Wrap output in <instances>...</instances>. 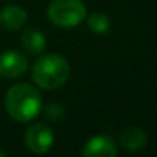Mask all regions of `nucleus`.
<instances>
[{"label": "nucleus", "instance_id": "f257e3e1", "mask_svg": "<svg viewBox=\"0 0 157 157\" xmlns=\"http://www.w3.org/2000/svg\"><path fill=\"white\" fill-rule=\"evenodd\" d=\"M43 108V99L39 90L31 83H16L5 96V109L11 119L20 123L34 120Z\"/></svg>", "mask_w": 157, "mask_h": 157}, {"label": "nucleus", "instance_id": "f03ea898", "mask_svg": "<svg viewBox=\"0 0 157 157\" xmlns=\"http://www.w3.org/2000/svg\"><path fill=\"white\" fill-rule=\"evenodd\" d=\"M71 75L69 62L56 52L40 54L33 65L31 77L37 88L52 91L62 88Z\"/></svg>", "mask_w": 157, "mask_h": 157}, {"label": "nucleus", "instance_id": "7ed1b4c3", "mask_svg": "<svg viewBox=\"0 0 157 157\" xmlns=\"http://www.w3.org/2000/svg\"><path fill=\"white\" fill-rule=\"evenodd\" d=\"M46 14L54 26L75 28L86 19V5L82 0H52Z\"/></svg>", "mask_w": 157, "mask_h": 157}, {"label": "nucleus", "instance_id": "20e7f679", "mask_svg": "<svg viewBox=\"0 0 157 157\" xmlns=\"http://www.w3.org/2000/svg\"><path fill=\"white\" fill-rule=\"evenodd\" d=\"M25 145L33 154H45L54 145V132L48 123L37 122L26 129Z\"/></svg>", "mask_w": 157, "mask_h": 157}, {"label": "nucleus", "instance_id": "39448f33", "mask_svg": "<svg viewBox=\"0 0 157 157\" xmlns=\"http://www.w3.org/2000/svg\"><path fill=\"white\" fill-rule=\"evenodd\" d=\"M28 71V59L23 52L8 49L0 52V77L17 78Z\"/></svg>", "mask_w": 157, "mask_h": 157}, {"label": "nucleus", "instance_id": "423d86ee", "mask_svg": "<svg viewBox=\"0 0 157 157\" xmlns=\"http://www.w3.org/2000/svg\"><path fill=\"white\" fill-rule=\"evenodd\" d=\"M83 157H116L117 146L108 136H94L82 148Z\"/></svg>", "mask_w": 157, "mask_h": 157}, {"label": "nucleus", "instance_id": "0eeeda50", "mask_svg": "<svg viewBox=\"0 0 157 157\" xmlns=\"http://www.w3.org/2000/svg\"><path fill=\"white\" fill-rule=\"evenodd\" d=\"M28 20V14L22 6L10 5L0 11V28L5 31H19Z\"/></svg>", "mask_w": 157, "mask_h": 157}, {"label": "nucleus", "instance_id": "6e6552de", "mask_svg": "<svg viewBox=\"0 0 157 157\" xmlns=\"http://www.w3.org/2000/svg\"><path fill=\"white\" fill-rule=\"evenodd\" d=\"M146 142H148V136L139 126H126L120 131L119 136V143L126 151H139L145 148Z\"/></svg>", "mask_w": 157, "mask_h": 157}, {"label": "nucleus", "instance_id": "1a4fd4ad", "mask_svg": "<svg viewBox=\"0 0 157 157\" xmlns=\"http://www.w3.org/2000/svg\"><path fill=\"white\" fill-rule=\"evenodd\" d=\"M22 48L31 56H40L46 48V37L37 28H26L20 36Z\"/></svg>", "mask_w": 157, "mask_h": 157}, {"label": "nucleus", "instance_id": "9d476101", "mask_svg": "<svg viewBox=\"0 0 157 157\" xmlns=\"http://www.w3.org/2000/svg\"><path fill=\"white\" fill-rule=\"evenodd\" d=\"M86 25L91 33H94L97 36H105L111 29V19L106 14L96 11L86 17Z\"/></svg>", "mask_w": 157, "mask_h": 157}, {"label": "nucleus", "instance_id": "9b49d317", "mask_svg": "<svg viewBox=\"0 0 157 157\" xmlns=\"http://www.w3.org/2000/svg\"><path fill=\"white\" fill-rule=\"evenodd\" d=\"M43 111V116L46 120L56 123V122H62L63 117H65V109L60 103H49L46 105L45 108H42Z\"/></svg>", "mask_w": 157, "mask_h": 157}, {"label": "nucleus", "instance_id": "f8f14e48", "mask_svg": "<svg viewBox=\"0 0 157 157\" xmlns=\"http://www.w3.org/2000/svg\"><path fill=\"white\" fill-rule=\"evenodd\" d=\"M0 157H6V152H5V151H2V149H0Z\"/></svg>", "mask_w": 157, "mask_h": 157}]
</instances>
